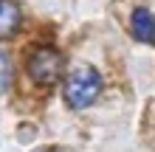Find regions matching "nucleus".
I'll use <instances>...</instances> for the list:
<instances>
[{"instance_id":"nucleus-4","label":"nucleus","mask_w":155,"mask_h":152,"mask_svg":"<svg viewBox=\"0 0 155 152\" xmlns=\"http://www.w3.org/2000/svg\"><path fill=\"white\" fill-rule=\"evenodd\" d=\"M20 6L14 3V0H0V37H12V34H17V28H20Z\"/></svg>"},{"instance_id":"nucleus-5","label":"nucleus","mask_w":155,"mask_h":152,"mask_svg":"<svg viewBox=\"0 0 155 152\" xmlns=\"http://www.w3.org/2000/svg\"><path fill=\"white\" fill-rule=\"evenodd\" d=\"M8 85H12V62L3 51H0V96L8 90Z\"/></svg>"},{"instance_id":"nucleus-1","label":"nucleus","mask_w":155,"mask_h":152,"mask_svg":"<svg viewBox=\"0 0 155 152\" xmlns=\"http://www.w3.org/2000/svg\"><path fill=\"white\" fill-rule=\"evenodd\" d=\"M102 93V76L93 65H76L65 79V99L74 110L90 107Z\"/></svg>"},{"instance_id":"nucleus-3","label":"nucleus","mask_w":155,"mask_h":152,"mask_svg":"<svg viewBox=\"0 0 155 152\" xmlns=\"http://www.w3.org/2000/svg\"><path fill=\"white\" fill-rule=\"evenodd\" d=\"M133 37L138 42H147V45L155 42V17L150 8H135L133 11Z\"/></svg>"},{"instance_id":"nucleus-2","label":"nucleus","mask_w":155,"mask_h":152,"mask_svg":"<svg viewBox=\"0 0 155 152\" xmlns=\"http://www.w3.org/2000/svg\"><path fill=\"white\" fill-rule=\"evenodd\" d=\"M28 73H31V79L37 85L51 87L62 76V57L54 48H48V45L34 48L31 57H28Z\"/></svg>"}]
</instances>
